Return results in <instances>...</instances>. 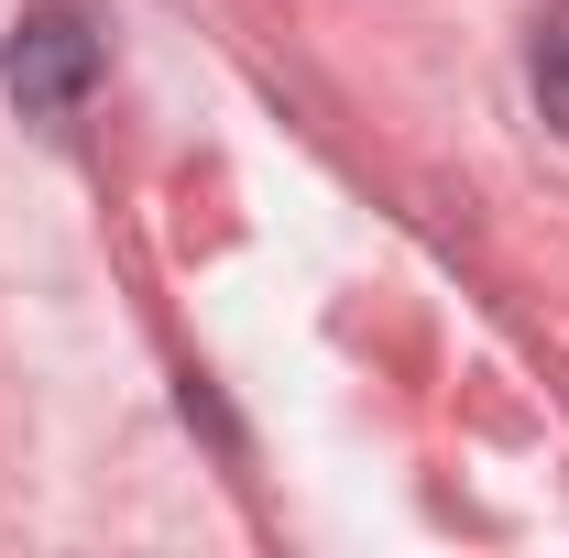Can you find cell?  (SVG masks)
<instances>
[{"instance_id": "6da1fadb", "label": "cell", "mask_w": 569, "mask_h": 558, "mask_svg": "<svg viewBox=\"0 0 569 558\" xmlns=\"http://www.w3.org/2000/svg\"><path fill=\"white\" fill-rule=\"evenodd\" d=\"M0 88H11L22 121H67L77 99L99 88V33H88V11H67V0L22 11L11 44H0Z\"/></svg>"}, {"instance_id": "7a4b0ae2", "label": "cell", "mask_w": 569, "mask_h": 558, "mask_svg": "<svg viewBox=\"0 0 569 558\" xmlns=\"http://www.w3.org/2000/svg\"><path fill=\"white\" fill-rule=\"evenodd\" d=\"M537 99L559 110V132H569V44H548V56H537Z\"/></svg>"}]
</instances>
